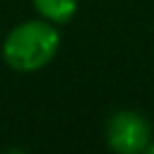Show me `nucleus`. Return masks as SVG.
I'll return each instance as SVG.
<instances>
[{
  "mask_svg": "<svg viewBox=\"0 0 154 154\" xmlns=\"http://www.w3.org/2000/svg\"><path fill=\"white\" fill-rule=\"evenodd\" d=\"M106 144L120 154L147 152L152 144V125L137 111H116L106 123Z\"/></svg>",
  "mask_w": 154,
  "mask_h": 154,
  "instance_id": "f03ea898",
  "label": "nucleus"
},
{
  "mask_svg": "<svg viewBox=\"0 0 154 154\" xmlns=\"http://www.w3.org/2000/svg\"><path fill=\"white\" fill-rule=\"evenodd\" d=\"M147 152H152V154H154V142H152V144H149V149H147Z\"/></svg>",
  "mask_w": 154,
  "mask_h": 154,
  "instance_id": "20e7f679",
  "label": "nucleus"
},
{
  "mask_svg": "<svg viewBox=\"0 0 154 154\" xmlns=\"http://www.w3.org/2000/svg\"><path fill=\"white\" fill-rule=\"evenodd\" d=\"M60 48L58 24L48 19H29L17 24L2 41V60L17 72H34L46 67Z\"/></svg>",
  "mask_w": 154,
  "mask_h": 154,
  "instance_id": "f257e3e1",
  "label": "nucleus"
},
{
  "mask_svg": "<svg viewBox=\"0 0 154 154\" xmlns=\"http://www.w3.org/2000/svg\"><path fill=\"white\" fill-rule=\"evenodd\" d=\"M79 0H34V10L38 17L53 22V24H67L77 12Z\"/></svg>",
  "mask_w": 154,
  "mask_h": 154,
  "instance_id": "7ed1b4c3",
  "label": "nucleus"
}]
</instances>
